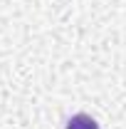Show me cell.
<instances>
[{
	"label": "cell",
	"mask_w": 126,
	"mask_h": 129,
	"mask_svg": "<svg viewBox=\"0 0 126 129\" xmlns=\"http://www.w3.org/2000/svg\"><path fill=\"white\" fill-rule=\"evenodd\" d=\"M67 129H99V124H96L89 114H74L67 122Z\"/></svg>",
	"instance_id": "1"
}]
</instances>
